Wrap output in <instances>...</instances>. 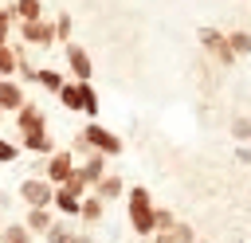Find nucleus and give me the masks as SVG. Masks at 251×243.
I'll return each instance as SVG.
<instances>
[{
  "label": "nucleus",
  "mask_w": 251,
  "mask_h": 243,
  "mask_svg": "<svg viewBox=\"0 0 251 243\" xmlns=\"http://www.w3.org/2000/svg\"><path fill=\"white\" fill-rule=\"evenodd\" d=\"M55 98L63 102V110H75V114H78V110H82V82H75V78L63 82V90H59Z\"/></svg>",
  "instance_id": "a211bd4d"
},
{
  "label": "nucleus",
  "mask_w": 251,
  "mask_h": 243,
  "mask_svg": "<svg viewBox=\"0 0 251 243\" xmlns=\"http://www.w3.org/2000/svg\"><path fill=\"white\" fill-rule=\"evenodd\" d=\"M8 12H12L16 24H27V20L43 16V0H8Z\"/></svg>",
  "instance_id": "dca6fc26"
},
{
  "label": "nucleus",
  "mask_w": 251,
  "mask_h": 243,
  "mask_svg": "<svg viewBox=\"0 0 251 243\" xmlns=\"http://www.w3.org/2000/svg\"><path fill=\"white\" fill-rule=\"evenodd\" d=\"M27 102V94H24V82L20 78H0V110L12 118L20 106Z\"/></svg>",
  "instance_id": "9b49d317"
},
{
  "label": "nucleus",
  "mask_w": 251,
  "mask_h": 243,
  "mask_svg": "<svg viewBox=\"0 0 251 243\" xmlns=\"http://www.w3.org/2000/svg\"><path fill=\"white\" fill-rule=\"evenodd\" d=\"M0 243H35V235L24 227V219L20 223H4L0 227Z\"/></svg>",
  "instance_id": "412c9836"
},
{
  "label": "nucleus",
  "mask_w": 251,
  "mask_h": 243,
  "mask_svg": "<svg viewBox=\"0 0 251 243\" xmlns=\"http://www.w3.org/2000/svg\"><path fill=\"white\" fill-rule=\"evenodd\" d=\"M20 27V39L27 43V47H51L55 43V24L47 20V16H39V20H27V24H16Z\"/></svg>",
  "instance_id": "39448f33"
},
{
  "label": "nucleus",
  "mask_w": 251,
  "mask_h": 243,
  "mask_svg": "<svg viewBox=\"0 0 251 243\" xmlns=\"http://www.w3.org/2000/svg\"><path fill=\"white\" fill-rule=\"evenodd\" d=\"M78 137L90 145V153H102V157H118L126 145H122V137L114 133V129H106V125H98V122H86L82 129H78Z\"/></svg>",
  "instance_id": "f03ea898"
},
{
  "label": "nucleus",
  "mask_w": 251,
  "mask_h": 243,
  "mask_svg": "<svg viewBox=\"0 0 251 243\" xmlns=\"http://www.w3.org/2000/svg\"><path fill=\"white\" fill-rule=\"evenodd\" d=\"M51 223H55V212H51V208H27V212H24V227H27L35 239H39Z\"/></svg>",
  "instance_id": "4468645a"
},
{
  "label": "nucleus",
  "mask_w": 251,
  "mask_h": 243,
  "mask_svg": "<svg viewBox=\"0 0 251 243\" xmlns=\"http://www.w3.org/2000/svg\"><path fill=\"white\" fill-rule=\"evenodd\" d=\"M196 39H200V47H204L216 63H224V67H231V63H235V55H231V47H227V35H224L220 27H200V31H196Z\"/></svg>",
  "instance_id": "423d86ee"
},
{
  "label": "nucleus",
  "mask_w": 251,
  "mask_h": 243,
  "mask_svg": "<svg viewBox=\"0 0 251 243\" xmlns=\"http://www.w3.org/2000/svg\"><path fill=\"white\" fill-rule=\"evenodd\" d=\"M20 157H24L20 141H8V137H0V165H16Z\"/></svg>",
  "instance_id": "b1692460"
},
{
  "label": "nucleus",
  "mask_w": 251,
  "mask_h": 243,
  "mask_svg": "<svg viewBox=\"0 0 251 243\" xmlns=\"http://www.w3.org/2000/svg\"><path fill=\"white\" fill-rule=\"evenodd\" d=\"M67 243H94V235H86V231H75Z\"/></svg>",
  "instance_id": "7c9ffc66"
},
{
  "label": "nucleus",
  "mask_w": 251,
  "mask_h": 243,
  "mask_svg": "<svg viewBox=\"0 0 251 243\" xmlns=\"http://www.w3.org/2000/svg\"><path fill=\"white\" fill-rule=\"evenodd\" d=\"M35 82H39L47 94H59L67 78H63V71H55V67H39V71H35Z\"/></svg>",
  "instance_id": "6ab92c4d"
},
{
  "label": "nucleus",
  "mask_w": 251,
  "mask_h": 243,
  "mask_svg": "<svg viewBox=\"0 0 251 243\" xmlns=\"http://www.w3.org/2000/svg\"><path fill=\"white\" fill-rule=\"evenodd\" d=\"M231 137H235V141H247V137H251V118H235V122H231Z\"/></svg>",
  "instance_id": "c85d7f7f"
},
{
  "label": "nucleus",
  "mask_w": 251,
  "mask_h": 243,
  "mask_svg": "<svg viewBox=\"0 0 251 243\" xmlns=\"http://www.w3.org/2000/svg\"><path fill=\"white\" fill-rule=\"evenodd\" d=\"M71 235H75V219H67V216H55V223H51V227H47L39 239H43V243H67Z\"/></svg>",
  "instance_id": "f3484780"
},
{
  "label": "nucleus",
  "mask_w": 251,
  "mask_h": 243,
  "mask_svg": "<svg viewBox=\"0 0 251 243\" xmlns=\"http://www.w3.org/2000/svg\"><path fill=\"white\" fill-rule=\"evenodd\" d=\"M227 47H231L235 59L239 55H251V31H227Z\"/></svg>",
  "instance_id": "5701e85b"
},
{
  "label": "nucleus",
  "mask_w": 251,
  "mask_h": 243,
  "mask_svg": "<svg viewBox=\"0 0 251 243\" xmlns=\"http://www.w3.org/2000/svg\"><path fill=\"white\" fill-rule=\"evenodd\" d=\"M4 122H8V114H4V110H0V125H4Z\"/></svg>",
  "instance_id": "473e14b6"
},
{
  "label": "nucleus",
  "mask_w": 251,
  "mask_h": 243,
  "mask_svg": "<svg viewBox=\"0 0 251 243\" xmlns=\"http://www.w3.org/2000/svg\"><path fill=\"white\" fill-rule=\"evenodd\" d=\"M149 243H173V235L169 231H157V235H149Z\"/></svg>",
  "instance_id": "2f4dec72"
},
{
  "label": "nucleus",
  "mask_w": 251,
  "mask_h": 243,
  "mask_svg": "<svg viewBox=\"0 0 251 243\" xmlns=\"http://www.w3.org/2000/svg\"><path fill=\"white\" fill-rule=\"evenodd\" d=\"M173 223H176V212H169V208H153V227L157 231H173ZM153 231V235H157Z\"/></svg>",
  "instance_id": "a878e982"
},
{
  "label": "nucleus",
  "mask_w": 251,
  "mask_h": 243,
  "mask_svg": "<svg viewBox=\"0 0 251 243\" xmlns=\"http://www.w3.org/2000/svg\"><path fill=\"white\" fill-rule=\"evenodd\" d=\"M12 12H8V4H0V43H12Z\"/></svg>",
  "instance_id": "cd10ccee"
},
{
  "label": "nucleus",
  "mask_w": 251,
  "mask_h": 243,
  "mask_svg": "<svg viewBox=\"0 0 251 243\" xmlns=\"http://www.w3.org/2000/svg\"><path fill=\"white\" fill-rule=\"evenodd\" d=\"M90 192H94L98 200H106V204H110V200L126 196V180H122V176H114V172H106V176H102V180H98V184H94Z\"/></svg>",
  "instance_id": "2eb2a0df"
},
{
  "label": "nucleus",
  "mask_w": 251,
  "mask_h": 243,
  "mask_svg": "<svg viewBox=\"0 0 251 243\" xmlns=\"http://www.w3.org/2000/svg\"><path fill=\"white\" fill-rule=\"evenodd\" d=\"M16 141H20V149H24V153H31V157H51V153H55V137H51V129L20 133Z\"/></svg>",
  "instance_id": "9d476101"
},
{
  "label": "nucleus",
  "mask_w": 251,
  "mask_h": 243,
  "mask_svg": "<svg viewBox=\"0 0 251 243\" xmlns=\"http://www.w3.org/2000/svg\"><path fill=\"white\" fill-rule=\"evenodd\" d=\"M63 55H67V71L75 74V82H90V74H94V63H90V55H86V47H78L75 39L63 47Z\"/></svg>",
  "instance_id": "6e6552de"
},
{
  "label": "nucleus",
  "mask_w": 251,
  "mask_h": 243,
  "mask_svg": "<svg viewBox=\"0 0 251 243\" xmlns=\"http://www.w3.org/2000/svg\"><path fill=\"white\" fill-rule=\"evenodd\" d=\"M196 243H204V239H196Z\"/></svg>",
  "instance_id": "72a5a7b5"
},
{
  "label": "nucleus",
  "mask_w": 251,
  "mask_h": 243,
  "mask_svg": "<svg viewBox=\"0 0 251 243\" xmlns=\"http://www.w3.org/2000/svg\"><path fill=\"white\" fill-rule=\"evenodd\" d=\"M153 196H149V188H141V184H133V188H126V216H129V227H133V235H141V239H149L157 227H153Z\"/></svg>",
  "instance_id": "f257e3e1"
},
{
  "label": "nucleus",
  "mask_w": 251,
  "mask_h": 243,
  "mask_svg": "<svg viewBox=\"0 0 251 243\" xmlns=\"http://www.w3.org/2000/svg\"><path fill=\"white\" fill-rule=\"evenodd\" d=\"M82 114L86 118H98V90L90 82H82Z\"/></svg>",
  "instance_id": "393cba45"
},
{
  "label": "nucleus",
  "mask_w": 251,
  "mask_h": 243,
  "mask_svg": "<svg viewBox=\"0 0 251 243\" xmlns=\"http://www.w3.org/2000/svg\"><path fill=\"white\" fill-rule=\"evenodd\" d=\"M78 219H82L86 227L102 223V219H106V200H98L94 192H86V196H82V204H78Z\"/></svg>",
  "instance_id": "ddd939ff"
},
{
  "label": "nucleus",
  "mask_w": 251,
  "mask_h": 243,
  "mask_svg": "<svg viewBox=\"0 0 251 243\" xmlns=\"http://www.w3.org/2000/svg\"><path fill=\"white\" fill-rule=\"evenodd\" d=\"M78 204H82V196L78 192H71V188H55V196H51V212L55 216H67V219H78Z\"/></svg>",
  "instance_id": "f8f14e48"
},
{
  "label": "nucleus",
  "mask_w": 251,
  "mask_h": 243,
  "mask_svg": "<svg viewBox=\"0 0 251 243\" xmlns=\"http://www.w3.org/2000/svg\"><path fill=\"white\" fill-rule=\"evenodd\" d=\"M75 176H78L86 188H94V184L106 176V157H102V153H86L82 161H75Z\"/></svg>",
  "instance_id": "1a4fd4ad"
},
{
  "label": "nucleus",
  "mask_w": 251,
  "mask_h": 243,
  "mask_svg": "<svg viewBox=\"0 0 251 243\" xmlns=\"http://www.w3.org/2000/svg\"><path fill=\"white\" fill-rule=\"evenodd\" d=\"M12 125H16V133H35V129H47V114H43L39 102L27 98V102L12 114Z\"/></svg>",
  "instance_id": "0eeeda50"
},
{
  "label": "nucleus",
  "mask_w": 251,
  "mask_h": 243,
  "mask_svg": "<svg viewBox=\"0 0 251 243\" xmlns=\"http://www.w3.org/2000/svg\"><path fill=\"white\" fill-rule=\"evenodd\" d=\"M39 176H43V180H51L55 188H59V184H67V180L75 176V153H71V149H55L51 157H43Z\"/></svg>",
  "instance_id": "7ed1b4c3"
},
{
  "label": "nucleus",
  "mask_w": 251,
  "mask_h": 243,
  "mask_svg": "<svg viewBox=\"0 0 251 243\" xmlns=\"http://www.w3.org/2000/svg\"><path fill=\"white\" fill-rule=\"evenodd\" d=\"M51 196H55L51 180H43V176H24L20 180V200L27 208H51Z\"/></svg>",
  "instance_id": "20e7f679"
},
{
  "label": "nucleus",
  "mask_w": 251,
  "mask_h": 243,
  "mask_svg": "<svg viewBox=\"0 0 251 243\" xmlns=\"http://www.w3.org/2000/svg\"><path fill=\"white\" fill-rule=\"evenodd\" d=\"M169 235H173V243H196V231H192V223H184V219H176Z\"/></svg>",
  "instance_id": "bb28decb"
},
{
  "label": "nucleus",
  "mask_w": 251,
  "mask_h": 243,
  "mask_svg": "<svg viewBox=\"0 0 251 243\" xmlns=\"http://www.w3.org/2000/svg\"><path fill=\"white\" fill-rule=\"evenodd\" d=\"M51 24H55V43H63V47H67V43H71V31H75V20H71V12H59Z\"/></svg>",
  "instance_id": "4be33fe9"
},
{
  "label": "nucleus",
  "mask_w": 251,
  "mask_h": 243,
  "mask_svg": "<svg viewBox=\"0 0 251 243\" xmlns=\"http://www.w3.org/2000/svg\"><path fill=\"white\" fill-rule=\"evenodd\" d=\"M16 74H20V78H27V82H35V67H31V59H27L24 51H20V63H16Z\"/></svg>",
  "instance_id": "c756f323"
},
{
  "label": "nucleus",
  "mask_w": 251,
  "mask_h": 243,
  "mask_svg": "<svg viewBox=\"0 0 251 243\" xmlns=\"http://www.w3.org/2000/svg\"><path fill=\"white\" fill-rule=\"evenodd\" d=\"M16 63H20V47L0 43V78H16Z\"/></svg>",
  "instance_id": "aec40b11"
}]
</instances>
